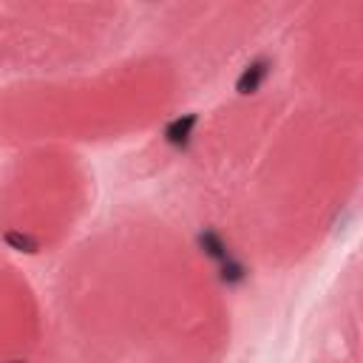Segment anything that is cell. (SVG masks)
<instances>
[{"label": "cell", "mask_w": 363, "mask_h": 363, "mask_svg": "<svg viewBox=\"0 0 363 363\" xmlns=\"http://www.w3.org/2000/svg\"><path fill=\"white\" fill-rule=\"evenodd\" d=\"M264 77H267V62L264 60H258V62H253L244 74L239 77V83H236V88L242 91V94H250V91H256L261 83H264Z\"/></svg>", "instance_id": "1"}, {"label": "cell", "mask_w": 363, "mask_h": 363, "mask_svg": "<svg viewBox=\"0 0 363 363\" xmlns=\"http://www.w3.org/2000/svg\"><path fill=\"white\" fill-rule=\"evenodd\" d=\"M193 125H196V117H193V114L173 119V122L168 125V131H165L168 142H173V145H185V142L190 139V131H193Z\"/></svg>", "instance_id": "2"}, {"label": "cell", "mask_w": 363, "mask_h": 363, "mask_svg": "<svg viewBox=\"0 0 363 363\" xmlns=\"http://www.w3.org/2000/svg\"><path fill=\"white\" fill-rule=\"evenodd\" d=\"M199 242H202V247L207 250V256H213V258H225V244L216 239L213 233H204Z\"/></svg>", "instance_id": "3"}, {"label": "cell", "mask_w": 363, "mask_h": 363, "mask_svg": "<svg viewBox=\"0 0 363 363\" xmlns=\"http://www.w3.org/2000/svg\"><path fill=\"white\" fill-rule=\"evenodd\" d=\"M6 242H9V244H18V247H20V250H26V253H32V250L37 247L29 236H18V233H9V236H6Z\"/></svg>", "instance_id": "4"}, {"label": "cell", "mask_w": 363, "mask_h": 363, "mask_svg": "<svg viewBox=\"0 0 363 363\" xmlns=\"http://www.w3.org/2000/svg\"><path fill=\"white\" fill-rule=\"evenodd\" d=\"M12 363H20V360H12Z\"/></svg>", "instance_id": "5"}]
</instances>
